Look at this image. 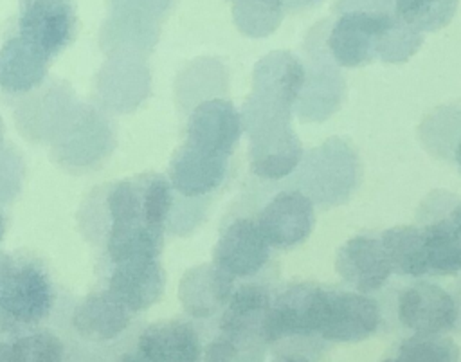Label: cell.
I'll return each mask as SVG.
<instances>
[{"label":"cell","instance_id":"1","mask_svg":"<svg viewBox=\"0 0 461 362\" xmlns=\"http://www.w3.org/2000/svg\"><path fill=\"white\" fill-rule=\"evenodd\" d=\"M56 286L45 265L27 256L0 258V330L22 331L49 319Z\"/></svg>","mask_w":461,"mask_h":362},{"label":"cell","instance_id":"2","mask_svg":"<svg viewBox=\"0 0 461 362\" xmlns=\"http://www.w3.org/2000/svg\"><path fill=\"white\" fill-rule=\"evenodd\" d=\"M400 20L382 9H351L333 23L328 47L339 65L358 67L380 52L387 32Z\"/></svg>","mask_w":461,"mask_h":362},{"label":"cell","instance_id":"3","mask_svg":"<svg viewBox=\"0 0 461 362\" xmlns=\"http://www.w3.org/2000/svg\"><path fill=\"white\" fill-rule=\"evenodd\" d=\"M380 308L367 294L322 288L317 330L331 342H358L378 330Z\"/></svg>","mask_w":461,"mask_h":362},{"label":"cell","instance_id":"4","mask_svg":"<svg viewBox=\"0 0 461 362\" xmlns=\"http://www.w3.org/2000/svg\"><path fill=\"white\" fill-rule=\"evenodd\" d=\"M76 31L72 0H20L18 36L49 61L72 43Z\"/></svg>","mask_w":461,"mask_h":362},{"label":"cell","instance_id":"5","mask_svg":"<svg viewBox=\"0 0 461 362\" xmlns=\"http://www.w3.org/2000/svg\"><path fill=\"white\" fill-rule=\"evenodd\" d=\"M321 292L322 288L312 283L292 285L281 292L261 321V340L272 344L285 337L315 333Z\"/></svg>","mask_w":461,"mask_h":362},{"label":"cell","instance_id":"6","mask_svg":"<svg viewBox=\"0 0 461 362\" xmlns=\"http://www.w3.org/2000/svg\"><path fill=\"white\" fill-rule=\"evenodd\" d=\"M398 321L414 335H441L450 331L459 310L454 297L434 283L405 286L396 303Z\"/></svg>","mask_w":461,"mask_h":362},{"label":"cell","instance_id":"7","mask_svg":"<svg viewBox=\"0 0 461 362\" xmlns=\"http://www.w3.org/2000/svg\"><path fill=\"white\" fill-rule=\"evenodd\" d=\"M313 220V204L304 193L281 191L259 211L256 223L270 247L290 249L310 236Z\"/></svg>","mask_w":461,"mask_h":362},{"label":"cell","instance_id":"8","mask_svg":"<svg viewBox=\"0 0 461 362\" xmlns=\"http://www.w3.org/2000/svg\"><path fill=\"white\" fill-rule=\"evenodd\" d=\"M270 245L258 223L250 218H236L225 225L214 247L212 265L234 277L256 276L268 261Z\"/></svg>","mask_w":461,"mask_h":362},{"label":"cell","instance_id":"9","mask_svg":"<svg viewBox=\"0 0 461 362\" xmlns=\"http://www.w3.org/2000/svg\"><path fill=\"white\" fill-rule=\"evenodd\" d=\"M164 285L166 274L158 258H137L108 265L104 292L137 313L160 299Z\"/></svg>","mask_w":461,"mask_h":362},{"label":"cell","instance_id":"10","mask_svg":"<svg viewBox=\"0 0 461 362\" xmlns=\"http://www.w3.org/2000/svg\"><path fill=\"white\" fill-rule=\"evenodd\" d=\"M241 133V117L227 99L200 103L187 119L185 142L229 157Z\"/></svg>","mask_w":461,"mask_h":362},{"label":"cell","instance_id":"11","mask_svg":"<svg viewBox=\"0 0 461 362\" xmlns=\"http://www.w3.org/2000/svg\"><path fill=\"white\" fill-rule=\"evenodd\" d=\"M229 157L184 142L169 164V184L184 198H198L218 189L227 175Z\"/></svg>","mask_w":461,"mask_h":362},{"label":"cell","instance_id":"12","mask_svg":"<svg viewBox=\"0 0 461 362\" xmlns=\"http://www.w3.org/2000/svg\"><path fill=\"white\" fill-rule=\"evenodd\" d=\"M337 272L355 288L367 294L382 288L393 274L380 238L355 236L337 252Z\"/></svg>","mask_w":461,"mask_h":362},{"label":"cell","instance_id":"13","mask_svg":"<svg viewBox=\"0 0 461 362\" xmlns=\"http://www.w3.org/2000/svg\"><path fill=\"white\" fill-rule=\"evenodd\" d=\"M137 351L146 362H200L198 331L185 321H160L142 330Z\"/></svg>","mask_w":461,"mask_h":362},{"label":"cell","instance_id":"14","mask_svg":"<svg viewBox=\"0 0 461 362\" xmlns=\"http://www.w3.org/2000/svg\"><path fill=\"white\" fill-rule=\"evenodd\" d=\"M131 312L104 290L92 292L72 312L74 331L90 342L117 339L131 322Z\"/></svg>","mask_w":461,"mask_h":362},{"label":"cell","instance_id":"15","mask_svg":"<svg viewBox=\"0 0 461 362\" xmlns=\"http://www.w3.org/2000/svg\"><path fill=\"white\" fill-rule=\"evenodd\" d=\"M49 63L18 34L11 36L0 49V88L13 95L36 90L47 77Z\"/></svg>","mask_w":461,"mask_h":362},{"label":"cell","instance_id":"16","mask_svg":"<svg viewBox=\"0 0 461 362\" xmlns=\"http://www.w3.org/2000/svg\"><path fill=\"white\" fill-rule=\"evenodd\" d=\"M234 290V279L214 265L191 268L180 283V301L193 317H209L227 304Z\"/></svg>","mask_w":461,"mask_h":362},{"label":"cell","instance_id":"17","mask_svg":"<svg viewBox=\"0 0 461 362\" xmlns=\"http://www.w3.org/2000/svg\"><path fill=\"white\" fill-rule=\"evenodd\" d=\"M270 303V294L261 285L245 283L234 288L220 319V331L250 333L261 339V321Z\"/></svg>","mask_w":461,"mask_h":362},{"label":"cell","instance_id":"18","mask_svg":"<svg viewBox=\"0 0 461 362\" xmlns=\"http://www.w3.org/2000/svg\"><path fill=\"white\" fill-rule=\"evenodd\" d=\"M393 272L411 277L429 274L423 232L418 227H394L380 236Z\"/></svg>","mask_w":461,"mask_h":362},{"label":"cell","instance_id":"19","mask_svg":"<svg viewBox=\"0 0 461 362\" xmlns=\"http://www.w3.org/2000/svg\"><path fill=\"white\" fill-rule=\"evenodd\" d=\"M171 0H112V31L137 41H148L155 34L153 22Z\"/></svg>","mask_w":461,"mask_h":362},{"label":"cell","instance_id":"20","mask_svg":"<svg viewBox=\"0 0 461 362\" xmlns=\"http://www.w3.org/2000/svg\"><path fill=\"white\" fill-rule=\"evenodd\" d=\"M421 232L429 274L454 276L461 272V236L454 231L448 218L427 225Z\"/></svg>","mask_w":461,"mask_h":362},{"label":"cell","instance_id":"21","mask_svg":"<svg viewBox=\"0 0 461 362\" xmlns=\"http://www.w3.org/2000/svg\"><path fill=\"white\" fill-rule=\"evenodd\" d=\"M457 0H393V14L407 27L432 31L445 25L456 11Z\"/></svg>","mask_w":461,"mask_h":362},{"label":"cell","instance_id":"22","mask_svg":"<svg viewBox=\"0 0 461 362\" xmlns=\"http://www.w3.org/2000/svg\"><path fill=\"white\" fill-rule=\"evenodd\" d=\"M265 342L250 333L220 331L207 346L203 362H263Z\"/></svg>","mask_w":461,"mask_h":362},{"label":"cell","instance_id":"23","mask_svg":"<svg viewBox=\"0 0 461 362\" xmlns=\"http://www.w3.org/2000/svg\"><path fill=\"white\" fill-rule=\"evenodd\" d=\"M398 362H459V348L441 335H411L398 349Z\"/></svg>","mask_w":461,"mask_h":362},{"label":"cell","instance_id":"24","mask_svg":"<svg viewBox=\"0 0 461 362\" xmlns=\"http://www.w3.org/2000/svg\"><path fill=\"white\" fill-rule=\"evenodd\" d=\"M281 0L234 2V18L238 27L247 34H268L281 20Z\"/></svg>","mask_w":461,"mask_h":362},{"label":"cell","instance_id":"25","mask_svg":"<svg viewBox=\"0 0 461 362\" xmlns=\"http://www.w3.org/2000/svg\"><path fill=\"white\" fill-rule=\"evenodd\" d=\"M23 362H65L67 348L50 330H38L18 337Z\"/></svg>","mask_w":461,"mask_h":362},{"label":"cell","instance_id":"26","mask_svg":"<svg viewBox=\"0 0 461 362\" xmlns=\"http://www.w3.org/2000/svg\"><path fill=\"white\" fill-rule=\"evenodd\" d=\"M18 160H14V155L11 149L4 148L2 139V122H0V200H7L16 193L20 184V175L16 173Z\"/></svg>","mask_w":461,"mask_h":362},{"label":"cell","instance_id":"27","mask_svg":"<svg viewBox=\"0 0 461 362\" xmlns=\"http://www.w3.org/2000/svg\"><path fill=\"white\" fill-rule=\"evenodd\" d=\"M0 362H23L18 337L0 339Z\"/></svg>","mask_w":461,"mask_h":362},{"label":"cell","instance_id":"28","mask_svg":"<svg viewBox=\"0 0 461 362\" xmlns=\"http://www.w3.org/2000/svg\"><path fill=\"white\" fill-rule=\"evenodd\" d=\"M448 222L452 223L454 231L461 236V202L452 209V213L448 214Z\"/></svg>","mask_w":461,"mask_h":362},{"label":"cell","instance_id":"29","mask_svg":"<svg viewBox=\"0 0 461 362\" xmlns=\"http://www.w3.org/2000/svg\"><path fill=\"white\" fill-rule=\"evenodd\" d=\"M113 362H146L142 357H140V353L135 349V351H131V353H124V355H121V357H117Z\"/></svg>","mask_w":461,"mask_h":362},{"label":"cell","instance_id":"30","mask_svg":"<svg viewBox=\"0 0 461 362\" xmlns=\"http://www.w3.org/2000/svg\"><path fill=\"white\" fill-rule=\"evenodd\" d=\"M281 2H286L290 7H297V5H308V4H312L315 0H281Z\"/></svg>","mask_w":461,"mask_h":362},{"label":"cell","instance_id":"31","mask_svg":"<svg viewBox=\"0 0 461 362\" xmlns=\"http://www.w3.org/2000/svg\"><path fill=\"white\" fill-rule=\"evenodd\" d=\"M5 229H7V222H5V216L4 213L0 211V241L4 240V234H5Z\"/></svg>","mask_w":461,"mask_h":362},{"label":"cell","instance_id":"32","mask_svg":"<svg viewBox=\"0 0 461 362\" xmlns=\"http://www.w3.org/2000/svg\"><path fill=\"white\" fill-rule=\"evenodd\" d=\"M454 158H456V162H457V167H459V171H461V140L457 142V146H456V153H454Z\"/></svg>","mask_w":461,"mask_h":362},{"label":"cell","instance_id":"33","mask_svg":"<svg viewBox=\"0 0 461 362\" xmlns=\"http://www.w3.org/2000/svg\"><path fill=\"white\" fill-rule=\"evenodd\" d=\"M277 362H306V360L301 358V357H286V358H281Z\"/></svg>","mask_w":461,"mask_h":362},{"label":"cell","instance_id":"34","mask_svg":"<svg viewBox=\"0 0 461 362\" xmlns=\"http://www.w3.org/2000/svg\"><path fill=\"white\" fill-rule=\"evenodd\" d=\"M382 362H398L396 358H387V360H382Z\"/></svg>","mask_w":461,"mask_h":362},{"label":"cell","instance_id":"35","mask_svg":"<svg viewBox=\"0 0 461 362\" xmlns=\"http://www.w3.org/2000/svg\"><path fill=\"white\" fill-rule=\"evenodd\" d=\"M234 2H241V0H234Z\"/></svg>","mask_w":461,"mask_h":362},{"label":"cell","instance_id":"36","mask_svg":"<svg viewBox=\"0 0 461 362\" xmlns=\"http://www.w3.org/2000/svg\"><path fill=\"white\" fill-rule=\"evenodd\" d=\"M0 258H2V252H0Z\"/></svg>","mask_w":461,"mask_h":362}]
</instances>
